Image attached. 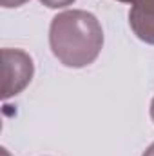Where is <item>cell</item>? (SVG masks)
Wrapping results in <instances>:
<instances>
[{"instance_id": "7", "label": "cell", "mask_w": 154, "mask_h": 156, "mask_svg": "<svg viewBox=\"0 0 154 156\" xmlns=\"http://www.w3.org/2000/svg\"><path fill=\"white\" fill-rule=\"evenodd\" d=\"M151 118H152V122H154V98H152V104H151Z\"/></svg>"}, {"instance_id": "9", "label": "cell", "mask_w": 154, "mask_h": 156, "mask_svg": "<svg viewBox=\"0 0 154 156\" xmlns=\"http://www.w3.org/2000/svg\"><path fill=\"white\" fill-rule=\"evenodd\" d=\"M118 2H125V4H132L134 0H118Z\"/></svg>"}, {"instance_id": "2", "label": "cell", "mask_w": 154, "mask_h": 156, "mask_svg": "<svg viewBox=\"0 0 154 156\" xmlns=\"http://www.w3.org/2000/svg\"><path fill=\"white\" fill-rule=\"evenodd\" d=\"M35 73L33 58L22 49H2V96L4 100L16 96L26 89Z\"/></svg>"}, {"instance_id": "5", "label": "cell", "mask_w": 154, "mask_h": 156, "mask_svg": "<svg viewBox=\"0 0 154 156\" xmlns=\"http://www.w3.org/2000/svg\"><path fill=\"white\" fill-rule=\"evenodd\" d=\"M27 0H2V5L4 7H18L22 4H26Z\"/></svg>"}, {"instance_id": "6", "label": "cell", "mask_w": 154, "mask_h": 156, "mask_svg": "<svg viewBox=\"0 0 154 156\" xmlns=\"http://www.w3.org/2000/svg\"><path fill=\"white\" fill-rule=\"evenodd\" d=\"M142 156H154V144H151V145L147 147V151H145Z\"/></svg>"}, {"instance_id": "8", "label": "cell", "mask_w": 154, "mask_h": 156, "mask_svg": "<svg viewBox=\"0 0 154 156\" xmlns=\"http://www.w3.org/2000/svg\"><path fill=\"white\" fill-rule=\"evenodd\" d=\"M2 156H9V153H7V149H2Z\"/></svg>"}, {"instance_id": "4", "label": "cell", "mask_w": 154, "mask_h": 156, "mask_svg": "<svg viewBox=\"0 0 154 156\" xmlns=\"http://www.w3.org/2000/svg\"><path fill=\"white\" fill-rule=\"evenodd\" d=\"M44 5L51 7V9H58V7H65V5H71L75 0H40Z\"/></svg>"}, {"instance_id": "1", "label": "cell", "mask_w": 154, "mask_h": 156, "mask_svg": "<svg viewBox=\"0 0 154 156\" xmlns=\"http://www.w3.org/2000/svg\"><path fill=\"white\" fill-rule=\"evenodd\" d=\"M49 45L60 64L80 69L98 58L103 47V29L93 13L67 9L51 20Z\"/></svg>"}, {"instance_id": "3", "label": "cell", "mask_w": 154, "mask_h": 156, "mask_svg": "<svg viewBox=\"0 0 154 156\" xmlns=\"http://www.w3.org/2000/svg\"><path fill=\"white\" fill-rule=\"evenodd\" d=\"M131 5V29L142 42L154 45V0H134Z\"/></svg>"}]
</instances>
